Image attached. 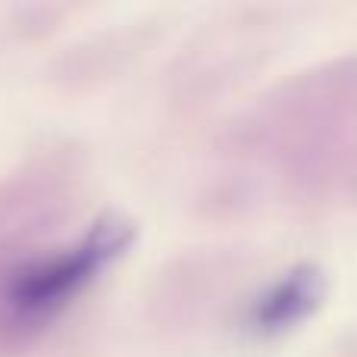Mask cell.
Listing matches in <instances>:
<instances>
[{"instance_id": "1", "label": "cell", "mask_w": 357, "mask_h": 357, "mask_svg": "<svg viewBox=\"0 0 357 357\" xmlns=\"http://www.w3.org/2000/svg\"><path fill=\"white\" fill-rule=\"evenodd\" d=\"M129 241V222L104 216L79 238L31 251L0 270V342L19 345L54 326L123 257Z\"/></svg>"}, {"instance_id": "2", "label": "cell", "mask_w": 357, "mask_h": 357, "mask_svg": "<svg viewBox=\"0 0 357 357\" xmlns=\"http://www.w3.org/2000/svg\"><path fill=\"white\" fill-rule=\"evenodd\" d=\"M320 298V276L314 270L285 273L279 282H270L245 310V329L251 335H279L282 329L301 323Z\"/></svg>"}]
</instances>
